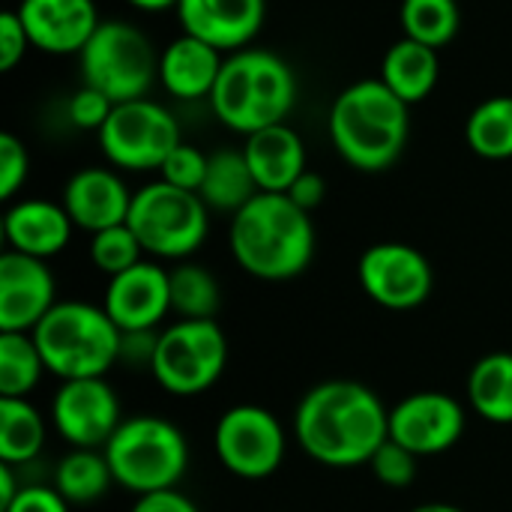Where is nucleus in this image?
<instances>
[{"mask_svg":"<svg viewBox=\"0 0 512 512\" xmlns=\"http://www.w3.org/2000/svg\"><path fill=\"white\" fill-rule=\"evenodd\" d=\"M291 429L297 447L312 462L348 471L369 465L390 438V408H384L372 387L333 378L303 393Z\"/></svg>","mask_w":512,"mask_h":512,"instance_id":"nucleus-1","label":"nucleus"},{"mask_svg":"<svg viewBox=\"0 0 512 512\" xmlns=\"http://www.w3.org/2000/svg\"><path fill=\"white\" fill-rule=\"evenodd\" d=\"M228 246L234 261L261 282H288L306 273L315 258L312 213L285 192H258L231 216Z\"/></svg>","mask_w":512,"mask_h":512,"instance_id":"nucleus-2","label":"nucleus"},{"mask_svg":"<svg viewBox=\"0 0 512 512\" xmlns=\"http://www.w3.org/2000/svg\"><path fill=\"white\" fill-rule=\"evenodd\" d=\"M408 108L381 78L345 87L330 108L333 147L357 171H387L408 144Z\"/></svg>","mask_w":512,"mask_h":512,"instance_id":"nucleus-3","label":"nucleus"},{"mask_svg":"<svg viewBox=\"0 0 512 512\" xmlns=\"http://www.w3.org/2000/svg\"><path fill=\"white\" fill-rule=\"evenodd\" d=\"M294 99L297 81L291 66L279 54L264 48L231 51L210 93L216 117L240 135L285 123Z\"/></svg>","mask_w":512,"mask_h":512,"instance_id":"nucleus-4","label":"nucleus"},{"mask_svg":"<svg viewBox=\"0 0 512 512\" xmlns=\"http://www.w3.org/2000/svg\"><path fill=\"white\" fill-rule=\"evenodd\" d=\"M30 336L45 369L60 381L105 378L120 363L123 333L102 306L84 300L57 303Z\"/></svg>","mask_w":512,"mask_h":512,"instance_id":"nucleus-5","label":"nucleus"},{"mask_svg":"<svg viewBox=\"0 0 512 512\" xmlns=\"http://www.w3.org/2000/svg\"><path fill=\"white\" fill-rule=\"evenodd\" d=\"M102 453L111 465L114 483L135 498L177 489L189 471L186 435L159 414L123 417Z\"/></svg>","mask_w":512,"mask_h":512,"instance_id":"nucleus-6","label":"nucleus"},{"mask_svg":"<svg viewBox=\"0 0 512 512\" xmlns=\"http://www.w3.org/2000/svg\"><path fill=\"white\" fill-rule=\"evenodd\" d=\"M126 225L147 255L159 261H186L207 240L210 207L198 192L156 180L132 195Z\"/></svg>","mask_w":512,"mask_h":512,"instance_id":"nucleus-7","label":"nucleus"},{"mask_svg":"<svg viewBox=\"0 0 512 512\" xmlns=\"http://www.w3.org/2000/svg\"><path fill=\"white\" fill-rule=\"evenodd\" d=\"M78 57L84 84L96 87L111 102L144 99L159 75V60L150 39L126 21H99Z\"/></svg>","mask_w":512,"mask_h":512,"instance_id":"nucleus-8","label":"nucleus"},{"mask_svg":"<svg viewBox=\"0 0 512 512\" xmlns=\"http://www.w3.org/2000/svg\"><path fill=\"white\" fill-rule=\"evenodd\" d=\"M228 366V339L216 321H174L159 330L150 372L156 384L177 396L192 399L207 393Z\"/></svg>","mask_w":512,"mask_h":512,"instance_id":"nucleus-9","label":"nucleus"},{"mask_svg":"<svg viewBox=\"0 0 512 512\" xmlns=\"http://www.w3.org/2000/svg\"><path fill=\"white\" fill-rule=\"evenodd\" d=\"M180 141V126L171 111L147 96L117 102L99 129L105 159L123 171H159Z\"/></svg>","mask_w":512,"mask_h":512,"instance_id":"nucleus-10","label":"nucleus"},{"mask_svg":"<svg viewBox=\"0 0 512 512\" xmlns=\"http://www.w3.org/2000/svg\"><path fill=\"white\" fill-rule=\"evenodd\" d=\"M213 450L228 474L240 480H267L285 462L288 435L273 411L261 405H234L216 420Z\"/></svg>","mask_w":512,"mask_h":512,"instance_id":"nucleus-11","label":"nucleus"},{"mask_svg":"<svg viewBox=\"0 0 512 512\" xmlns=\"http://www.w3.org/2000/svg\"><path fill=\"white\" fill-rule=\"evenodd\" d=\"M357 279L366 297L390 312H411L432 297L435 270L429 258L408 243H375L360 255Z\"/></svg>","mask_w":512,"mask_h":512,"instance_id":"nucleus-12","label":"nucleus"},{"mask_svg":"<svg viewBox=\"0 0 512 512\" xmlns=\"http://www.w3.org/2000/svg\"><path fill=\"white\" fill-rule=\"evenodd\" d=\"M120 423V399L105 378L63 381L54 393L51 426L72 450H105Z\"/></svg>","mask_w":512,"mask_h":512,"instance_id":"nucleus-13","label":"nucleus"},{"mask_svg":"<svg viewBox=\"0 0 512 512\" xmlns=\"http://www.w3.org/2000/svg\"><path fill=\"white\" fill-rule=\"evenodd\" d=\"M465 408L444 390H420L390 408V441L411 450L417 459L453 450L465 435Z\"/></svg>","mask_w":512,"mask_h":512,"instance_id":"nucleus-14","label":"nucleus"},{"mask_svg":"<svg viewBox=\"0 0 512 512\" xmlns=\"http://www.w3.org/2000/svg\"><path fill=\"white\" fill-rule=\"evenodd\" d=\"M57 306V282L48 261L6 249L0 255V333H33Z\"/></svg>","mask_w":512,"mask_h":512,"instance_id":"nucleus-15","label":"nucleus"},{"mask_svg":"<svg viewBox=\"0 0 512 512\" xmlns=\"http://www.w3.org/2000/svg\"><path fill=\"white\" fill-rule=\"evenodd\" d=\"M102 309L120 333L159 330L171 312V279L156 261H141L108 279Z\"/></svg>","mask_w":512,"mask_h":512,"instance_id":"nucleus-16","label":"nucleus"},{"mask_svg":"<svg viewBox=\"0 0 512 512\" xmlns=\"http://www.w3.org/2000/svg\"><path fill=\"white\" fill-rule=\"evenodd\" d=\"M15 12L30 45L48 54H81L99 27L93 0H21Z\"/></svg>","mask_w":512,"mask_h":512,"instance_id":"nucleus-17","label":"nucleus"},{"mask_svg":"<svg viewBox=\"0 0 512 512\" xmlns=\"http://www.w3.org/2000/svg\"><path fill=\"white\" fill-rule=\"evenodd\" d=\"M267 0H180L177 18L183 33L198 36L219 51L246 48L264 27Z\"/></svg>","mask_w":512,"mask_h":512,"instance_id":"nucleus-18","label":"nucleus"},{"mask_svg":"<svg viewBox=\"0 0 512 512\" xmlns=\"http://www.w3.org/2000/svg\"><path fill=\"white\" fill-rule=\"evenodd\" d=\"M132 195L123 177L111 168H81L63 186V207L75 228L96 234L129 219Z\"/></svg>","mask_w":512,"mask_h":512,"instance_id":"nucleus-19","label":"nucleus"},{"mask_svg":"<svg viewBox=\"0 0 512 512\" xmlns=\"http://www.w3.org/2000/svg\"><path fill=\"white\" fill-rule=\"evenodd\" d=\"M72 219L63 204L42 198L15 201L3 216V240L12 252L48 261L60 255L72 240Z\"/></svg>","mask_w":512,"mask_h":512,"instance_id":"nucleus-20","label":"nucleus"},{"mask_svg":"<svg viewBox=\"0 0 512 512\" xmlns=\"http://www.w3.org/2000/svg\"><path fill=\"white\" fill-rule=\"evenodd\" d=\"M243 156L261 192H288L294 180L306 171L303 138L288 123H276L246 135Z\"/></svg>","mask_w":512,"mask_h":512,"instance_id":"nucleus-21","label":"nucleus"},{"mask_svg":"<svg viewBox=\"0 0 512 512\" xmlns=\"http://www.w3.org/2000/svg\"><path fill=\"white\" fill-rule=\"evenodd\" d=\"M222 63L225 57L216 45L183 33L159 57V81L177 99H204V96L210 99Z\"/></svg>","mask_w":512,"mask_h":512,"instance_id":"nucleus-22","label":"nucleus"},{"mask_svg":"<svg viewBox=\"0 0 512 512\" xmlns=\"http://www.w3.org/2000/svg\"><path fill=\"white\" fill-rule=\"evenodd\" d=\"M438 75H441L438 51L423 45V42H414L408 36L393 42L384 54V63H381V81L405 105L423 102L435 90Z\"/></svg>","mask_w":512,"mask_h":512,"instance_id":"nucleus-23","label":"nucleus"},{"mask_svg":"<svg viewBox=\"0 0 512 512\" xmlns=\"http://www.w3.org/2000/svg\"><path fill=\"white\" fill-rule=\"evenodd\" d=\"M471 408L492 426H512V354L495 351L480 357L465 384Z\"/></svg>","mask_w":512,"mask_h":512,"instance_id":"nucleus-24","label":"nucleus"},{"mask_svg":"<svg viewBox=\"0 0 512 512\" xmlns=\"http://www.w3.org/2000/svg\"><path fill=\"white\" fill-rule=\"evenodd\" d=\"M258 183L252 177V168L243 156V150H216L207 159V177L201 183V198L210 210L219 213H240L255 195Z\"/></svg>","mask_w":512,"mask_h":512,"instance_id":"nucleus-25","label":"nucleus"},{"mask_svg":"<svg viewBox=\"0 0 512 512\" xmlns=\"http://www.w3.org/2000/svg\"><path fill=\"white\" fill-rule=\"evenodd\" d=\"M45 417L27 399H0V462L30 465L45 447Z\"/></svg>","mask_w":512,"mask_h":512,"instance_id":"nucleus-26","label":"nucleus"},{"mask_svg":"<svg viewBox=\"0 0 512 512\" xmlns=\"http://www.w3.org/2000/svg\"><path fill=\"white\" fill-rule=\"evenodd\" d=\"M72 507L78 504H93L105 498V492L114 486L111 465L102 450H69L57 468H54V483H51Z\"/></svg>","mask_w":512,"mask_h":512,"instance_id":"nucleus-27","label":"nucleus"},{"mask_svg":"<svg viewBox=\"0 0 512 512\" xmlns=\"http://www.w3.org/2000/svg\"><path fill=\"white\" fill-rule=\"evenodd\" d=\"M171 279V312L180 321H216L222 306V288L216 276L192 261H177L168 270Z\"/></svg>","mask_w":512,"mask_h":512,"instance_id":"nucleus-28","label":"nucleus"},{"mask_svg":"<svg viewBox=\"0 0 512 512\" xmlns=\"http://www.w3.org/2000/svg\"><path fill=\"white\" fill-rule=\"evenodd\" d=\"M42 372L48 369L30 333H0V399H27Z\"/></svg>","mask_w":512,"mask_h":512,"instance_id":"nucleus-29","label":"nucleus"},{"mask_svg":"<svg viewBox=\"0 0 512 512\" xmlns=\"http://www.w3.org/2000/svg\"><path fill=\"white\" fill-rule=\"evenodd\" d=\"M465 141L483 159H512V96L480 102L465 123Z\"/></svg>","mask_w":512,"mask_h":512,"instance_id":"nucleus-30","label":"nucleus"},{"mask_svg":"<svg viewBox=\"0 0 512 512\" xmlns=\"http://www.w3.org/2000/svg\"><path fill=\"white\" fill-rule=\"evenodd\" d=\"M402 30L408 39L429 48H444L456 39L462 12L456 0H402Z\"/></svg>","mask_w":512,"mask_h":512,"instance_id":"nucleus-31","label":"nucleus"},{"mask_svg":"<svg viewBox=\"0 0 512 512\" xmlns=\"http://www.w3.org/2000/svg\"><path fill=\"white\" fill-rule=\"evenodd\" d=\"M144 255H147V252H144L141 240L135 237V231H132L126 222L90 234V261H93V267L102 270L108 279L117 276V273H126V270L135 267V264H141Z\"/></svg>","mask_w":512,"mask_h":512,"instance_id":"nucleus-32","label":"nucleus"},{"mask_svg":"<svg viewBox=\"0 0 512 512\" xmlns=\"http://www.w3.org/2000/svg\"><path fill=\"white\" fill-rule=\"evenodd\" d=\"M375 480L387 489H408L417 480V456L396 441H384L369 462Z\"/></svg>","mask_w":512,"mask_h":512,"instance_id":"nucleus-33","label":"nucleus"},{"mask_svg":"<svg viewBox=\"0 0 512 512\" xmlns=\"http://www.w3.org/2000/svg\"><path fill=\"white\" fill-rule=\"evenodd\" d=\"M207 159H210V156H204L198 147L180 141V144L171 150V156L165 159V165L159 168V174H162L165 183H171V186H177V189L201 192V183H204V177H207Z\"/></svg>","mask_w":512,"mask_h":512,"instance_id":"nucleus-34","label":"nucleus"},{"mask_svg":"<svg viewBox=\"0 0 512 512\" xmlns=\"http://www.w3.org/2000/svg\"><path fill=\"white\" fill-rule=\"evenodd\" d=\"M30 171V156L21 138H15L12 132L0 135V198L9 201L27 180Z\"/></svg>","mask_w":512,"mask_h":512,"instance_id":"nucleus-35","label":"nucleus"},{"mask_svg":"<svg viewBox=\"0 0 512 512\" xmlns=\"http://www.w3.org/2000/svg\"><path fill=\"white\" fill-rule=\"evenodd\" d=\"M117 102H111L105 93H99L96 87L81 84V90H75V96L69 99V117L78 129H102L105 120L111 117Z\"/></svg>","mask_w":512,"mask_h":512,"instance_id":"nucleus-36","label":"nucleus"},{"mask_svg":"<svg viewBox=\"0 0 512 512\" xmlns=\"http://www.w3.org/2000/svg\"><path fill=\"white\" fill-rule=\"evenodd\" d=\"M27 48H30V39L18 12H3L0 15V69L12 72Z\"/></svg>","mask_w":512,"mask_h":512,"instance_id":"nucleus-37","label":"nucleus"},{"mask_svg":"<svg viewBox=\"0 0 512 512\" xmlns=\"http://www.w3.org/2000/svg\"><path fill=\"white\" fill-rule=\"evenodd\" d=\"M69 501L54 486H24L15 501L0 512H69Z\"/></svg>","mask_w":512,"mask_h":512,"instance_id":"nucleus-38","label":"nucleus"},{"mask_svg":"<svg viewBox=\"0 0 512 512\" xmlns=\"http://www.w3.org/2000/svg\"><path fill=\"white\" fill-rule=\"evenodd\" d=\"M156 339H159V330L123 333V342H120V363L147 366V369H150L153 354H156Z\"/></svg>","mask_w":512,"mask_h":512,"instance_id":"nucleus-39","label":"nucleus"},{"mask_svg":"<svg viewBox=\"0 0 512 512\" xmlns=\"http://www.w3.org/2000/svg\"><path fill=\"white\" fill-rule=\"evenodd\" d=\"M285 195H288L300 210L312 213L315 207H321V201H324V195H327V183H324V177H321V174H315V171H303Z\"/></svg>","mask_w":512,"mask_h":512,"instance_id":"nucleus-40","label":"nucleus"},{"mask_svg":"<svg viewBox=\"0 0 512 512\" xmlns=\"http://www.w3.org/2000/svg\"><path fill=\"white\" fill-rule=\"evenodd\" d=\"M132 512H201L198 504L192 498H186L183 492L177 489H168V492H153V495H141L135 498Z\"/></svg>","mask_w":512,"mask_h":512,"instance_id":"nucleus-41","label":"nucleus"},{"mask_svg":"<svg viewBox=\"0 0 512 512\" xmlns=\"http://www.w3.org/2000/svg\"><path fill=\"white\" fill-rule=\"evenodd\" d=\"M15 465H6V462H0V510H6L12 501H15V495L24 489L18 480H15V471H12Z\"/></svg>","mask_w":512,"mask_h":512,"instance_id":"nucleus-42","label":"nucleus"},{"mask_svg":"<svg viewBox=\"0 0 512 512\" xmlns=\"http://www.w3.org/2000/svg\"><path fill=\"white\" fill-rule=\"evenodd\" d=\"M135 9H144V12H162V9H177V3L180 0H129Z\"/></svg>","mask_w":512,"mask_h":512,"instance_id":"nucleus-43","label":"nucleus"},{"mask_svg":"<svg viewBox=\"0 0 512 512\" xmlns=\"http://www.w3.org/2000/svg\"><path fill=\"white\" fill-rule=\"evenodd\" d=\"M411 512H465V510H462V507H456V504H447V501H429V504L414 507Z\"/></svg>","mask_w":512,"mask_h":512,"instance_id":"nucleus-44","label":"nucleus"}]
</instances>
